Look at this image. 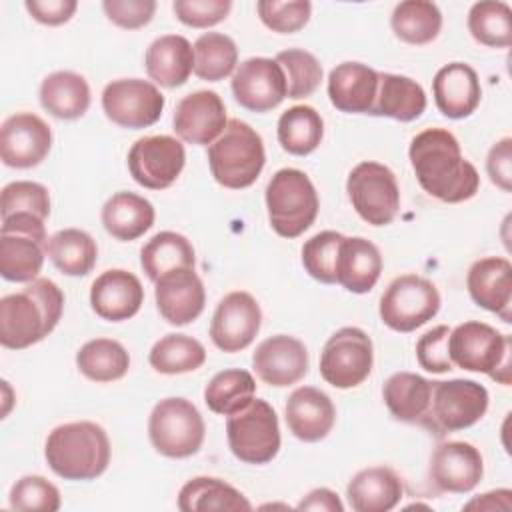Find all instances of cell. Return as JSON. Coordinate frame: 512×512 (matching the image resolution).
I'll return each mask as SVG.
<instances>
[{
	"label": "cell",
	"mask_w": 512,
	"mask_h": 512,
	"mask_svg": "<svg viewBox=\"0 0 512 512\" xmlns=\"http://www.w3.org/2000/svg\"><path fill=\"white\" fill-rule=\"evenodd\" d=\"M106 18L124 30H138L150 24L156 12L154 0H104Z\"/></svg>",
	"instance_id": "f5cc1de1"
},
{
	"label": "cell",
	"mask_w": 512,
	"mask_h": 512,
	"mask_svg": "<svg viewBox=\"0 0 512 512\" xmlns=\"http://www.w3.org/2000/svg\"><path fill=\"white\" fill-rule=\"evenodd\" d=\"M382 274L378 246L362 236H344L336 260V284L352 294L370 292Z\"/></svg>",
	"instance_id": "f1b7e54d"
},
{
	"label": "cell",
	"mask_w": 512,
	"mask_h": 512,
	"mask_svg": "<svg viewBox=\"0 0 512 512\" xmlns=\"http://www.w3.org/2000/svg\"><path fill=\"white\" fill-rule=\"evenodd\" d=\"M488 404V390L476 380H436L432 382L430 406L420 426L442 438L448 432L474 426L486 414Z\"/></svg>",
	"instance_id": "52a82bcc"
},
{
	"label": "cell",
	"mask_w": 512,
	"mask_h": 512,
	"mask_svg": "<svg viewBox=\"0 0 512 512\" xmlns=\"http://www.w3.org/2000/svg\"><path fill=\"white\" fill-rule=\"evenodd\" d=\"M266 164L262 136L238 118H230L224 132L208 146L212 178L230 190L252 186Z\"/></svg>",
	"instance_id": "277c9868"
},
{
	"label": "cell",
	"mask_w": 512,
	"mask_h": 512,
	"mask_svg": "<svg viewBox=\"0 0 512 512\" xmlns=\"http://www.w3.org/2000/svg\"><path fill=\"white\" fill-rule=\"evenodd\" d=\"M100 218L104 230L112 238L120 242H132L152 228L156 220V210L152 202L144 196L122 190L112 194L104 202Z\"/></svg>",
	"instance_id": "f546056e"
},
{
	"label": "cell",
	"mask_w": 512,
	"mask_h": 512,
	"mask_svg": "<svg viewBox=\"0 0 512 512\" xmlns=\"http://www.w3.org/2000/svg\"><path fill=\"white\" fill-rule=\"evenodd\" d=\"M470 36L488 48H508L512 44V8L502 0L476 2L468 10Z\"/></svg>",
	"instance_id": "ee69618b"
},
{
	"label": "cell",
	"mask_w": 512,
	"mask_h": 512,
	"mask_svg": "<svg viewBox=\"0 0 512 512\" xmlns=\"http://www.w3.org/2000/svg\"><path fill=\"white\" fill-rule=\"evenodd\" d=\"M44 458L50 470L64 480H94L110 464V440L96 422H66L48 434Z\"/></svg>",
	"instance_id": "3957f363"
},
{
	"label": "cell",
	"mask_w": 512,
	"mask_h": 512,
	"mask_svg": "<svg viewBox=\"0 0 512 512\" xmlns=\"http://www.w3.org/2000/svg\"><path fill=\"white\" fill-rule=\"evenodd\" d=\"M2 388H4V410H2V416H6L8 414V410H10V386H8V382L6 380H2Z\"/></svg>",
	"instance_id": "91938a15"
},
{
	"label": "cell",
	"mask_w": 512,
	"mask_h": 512,
	"mask_svg": "<svg viewBox=\"0 0 512 512\" xmlns=\"http://www.w3.org/2000/svg\"><path fill=\"white\" fill-rule=\"evenodd\" d=\"M64 294L56 282L36 278L0 298V344L22 350L44 340L62 318Z\"/></svg>",
	"instance_id": "7a4b0ae2"
},
{
	"label": "cell",
	"mask_w": 512,
	"mask_h": 512,
	"mask_svg": "<svg viewBox=\"0 0 512 512\" xmlns=\"http://www.w3.org/2000/svg\"><path fill=\"white\" fill-rule=\"evenodd\" d=\"M226 106L214 90L186 94L174 110L172 128L176 136L194 146H210L226 128Z\"/></svg>",
	"instance_id": "d6986e66"
},
{
	"label": "cell",
	"mask_w": 512,
	"mask_h": 512,
	"mask_svg": "<svg viewBox=\"0 0 512 512\" xmlns=\"http://www.w3.org/2000/svg\"><path fill=\"white\" fill-rule=\"evenodd\" d=\"M432 94L436 108L452 120L468 118L482 100V86L476 70L466 62L444 64L434 80Z\"/></svg>",
	"instance_id": "d4e9b609"
},
{
	"label": "cell",
	"mask_w": 512,
	"mask_h": 512,
	"mask_svg": "<svg viewBox=\"0 0 512 512\" xmlns=\"http://www.w3.org/2000/svg\"><path fill=\"white\" fill-rule=\"evenodd\" d=\"M344 234L336 230H322L308 238L302 246L304 270L322 284H336V260Z\"/></svg>",
	"instance_id": "bcb514c9"
},
{
	"label": "cell",
	"mask_w": 512,
	"mask_h": 512,
	"mask_svg": "<svg viewBox=\"0 0 512 512\" xmlns=\"http://www.w3.org/2000/svg\"><path fill=\"white\" fill-rule=\"evenodd\" d=\"M184 164V144L168 134L138 138L128 150L130 176L148 190L170 188L182 174Z\"/></svg>",
	"instance_id": "5bb4252c"
},
{
	"label": "cell",
	"mask_w": 512,
	"mask_h": 512,
	"mask_svg": "<svg viewBox=\"0 0 512 512\" xmlns=\"http://www.w3.org/2000/svg\"><path fill=\"white\" fill-rule=\"evenodd\" d=\"M390 26L396 38L406 44H430L442 30V12L430 0H404L394 6Z\"/></svg>",
	"instance_id": "f35d334b"
},
{
	"label": "cell",
	"mask_w": 512,
	"mask_h": 512,
	"mask_svg": "<svg viewBox=\"0 0 512 512\" xmlns=\"http://www.w3.org/2000/svg\"><path fill=\"white\" fill-rule=\"evenodd\" d=\"M450 330L446 324L434 326L432 330L424 332L416 342V360L420 368L432 374H444L454 368L448 352V336Z\"/></svg>",
	"instance_id": "f907efd6"
},
{
	"label": "cell",
	"mask_w": 512,
	"mask_h": 512,
	"mask_svg": "<svg viewBox=\"0 0 512 512\" xmlns=\"http://www.w3.org/2000/svg\"><path fill=\"white\" fill-rule=\"evenodd\" d=\"M484 476V458L480 450L462 440L440 442L430 456L428 480L438 492H472Z\"/></svg>",
	"instance_id": "2e32d148"
},
{
	"label": "cell",
	"mask_w": 512,
	"mask_h": 512,
	"mask_svg": "<svg viewBox=\"0 0 512 512\" xmlns=\"http://www.w3.org/2000/svg\"><path fill=\"white\" fill-rule=\"evenodd\" d=\"M278 142L294 156L312 154L324 138V120L320 112L308 104H296L278 118Z\"/></svg>",
	"instance_id": "8d00e7d4"
},
{
	"label": "cell",
	"mask_w": 512,
	"mask_h": 512,
	"mask_svg": "<svg viewBox=\"0 0 512 512\" xmlns=\"http://www.w3.org/2000/svg\"><path fill=\"white\" fill-rule=\"evenodd\" d=\"M266 210L272 230L282 238H298L316 220L320 210L318 192L306 172L280 168L266 186Z\"/></svg>",
	"instance_id": "8992f818"
},
{
	"label": "cell",
	"mask_w": 512,
	"mask_h": 512,
	"mask_svg": "<svg viewBox=\"0 0 512 512\" xmlns=\"http://www.w3.org/2000/svg\"><path fill=\"white\" fill-rule=\"evenodd\" d=\"M44 256L46 248L40 240L16 232H0V276L4 280L24 284L36 280Z\"/></svg>",
	"instance_id": "74e56055"
},
{
	"label": "cell",
	"mask_w": 512,
	"mask_h": 512,
	"mask_svg": "<svg viewBox=\"0 0 512 512\" xmlns=\"http://www.w3.org/2000/svg\"><path fill=\"white\" fill-rule=\"evenodd\" d=\"M486 172L492 184H496L502 192L512 190V138L504 136L492 148L486 156Z\"/></svg>",
	"instance_id": "db71d44e"
},
{
	"label": "cell",
	"mask_w": 512,
	"mask_h": 512,
	"mask_svg": "<svg viewBox=\"0 0 512 512\" xmlns=\"http://www.w3.org/2000/svg\"><path fill=\"white\" fill-rule=\"evenodd\" d=\"M172 10L176 18L190 28H212L228 18L232 10L230 0H174Z\"/></svg>",
	"instance_id": "816d5d0a"
},
{
	"label": "cell",
	"mask_w": 512,
	"mask_h": 512,
	"mask_svg": "<svg viewBox=\"0 0 512 512\" xmlns=\"http://www.w3.org/2000/svg\"><path fill=\"white\" fill-rule=\"evenodd\" d=\"M470 298L504 322H512V264L504 256L476 260L466 274Z\"/></svg>",
	"instance_id": "603a6c76"
},
{
	"label": "cell",
	"mask_w": 512,
	"mask_h": 512,
	"mask_svg": "<svg viewBox=\"0 0 512 512\" xmlns=\"http://www.w3.org/2000/svg\"><path fill=\"white\" fill-rule=\"evenodd\" d=\"M144 68L154 84L178 88L194 72V46L180 34L158 36L146 48Z\"/></svg>",
	"instance_id": "4316f807"
},
{
	"label": "cell",
	"mask_w": 512,
	"mask_h": 512,
	"mask_svg": "<svg viewBox=\"0 0 512 512\" xmlns=\"http://www.w3.org/2000/svg\"><path fill=\"white\" fill-rule=\"evenodd\" d=\"M206 436L200 410L186 398L170 396L154 404L148 416V438L152 448L166 458L194 456Z\"/></svg>",
	"instance_id": "ba28073f"
},
{
	"label": "cell",
	"mask_w": 512,
	"mask_h": 512,
	"mask_svg": "<svg viewBox=\"0 0 512 512\" xmlns=\"http://www.w3.org/2000/svg\"><path fill=\"white\" fill-rule=\"evenodd\" d=\"M238 46L222 32H204L194 42V74L206 82H220L234 74Z\"/></svg>",
	"instance_id": "7bdbcfd3"
},
{
	"label": "cell",
	"mask_w": 512,
	"mask_h": 512,
	"mask_svg": "<svg viewBox=\"0 0 512 512\" xmlns=\"http://www.w3.org/2000/svg\"><path fill=\"white\" fill-rule=\"evenodd\" d=\"M10 508L20 512H56L62 506L60 490L38 474H28L16 480L8 496Z\"/></svg>",
	"instance_id": "c3c4849f"
},
{
	"label": "cell",
	"mask_w": 512,
	"mask_h": 512,
	"mask_svg": "<svg viewBox=\"0 0 512 512\" xmlns=\"http://www.w3.org/2000/svg\"><path fill=\"white\" fill-rule=\"evenodd\" d=\"M148 362L160 374H186L206 362V348L188 334H166L150 348Z\"/></svg>",
	"instance_id": "b9f144b4"
},
{
	"label": "cell",
	"mask_w": 512,
	"mask_h": 512,
	"mask_svg": "<svg viewBox=\"0 0 512 512\" xmlns=\"http://www.w3.org/2000/svg\"><path fill=\"white\" fill-rule=\"evenodd\" d=\"M408 158L418 184L432 198L458 204L476 196L480 176L462 156L458 138L446 128H426L410 140Z\"/></svg>",
	"instance_id": "6da1fadb"
},
{
	"label": "cell",
	"mask_w": 512,
	"mask_h": 512,
	"mask_svg": "<svg viewBox=\"0 0 512 512\" xmlns=\"http://www.w3.org/2000/svg\"><path fill=\"white\" fill-rule=\"evenodd\" d=\"M426 92L410 76L378 72V90L372 116H386L398 122H412L426 110Z\"/></svg>",
	"instance_id": "4dcf8cb0"
},
{
	"label": "cell",
	"mask_w": 512,
	"mask_h": 512,
	"mask_svg": "<svg viewBox=\"0 0 512 512\" xmlns=\"http://www.w3.org/2000/svg\"><path fill=\"white\" fill-rule=\"evenodd\" d=\"M462 508L464 510H486V512H494V510L510 512L512 510V490L510 488H496V490L484 492V494L474 496L472 500H468Z\"/></svg>",
	"instance_id": "6f0895ef"
},
{
	"label": "cell",
	"mask_w": 512,
	"mask_h": 512,
	"mask_svg": "<svg viewBox=\"0 0 512 512\" xmlns=\"http://www.w3.org/2000/svg\"><path fill=\"white\" fill-rule=\"evenodd\" d=\"M46 256L66 276H86L98 260L96 240L80 228H64L54 232L46 244Z\"/></svg>",
	"instance_id": "e575fe53"
},
{
	"label": "cell",
	"mask_w": 512,
	"mask_h": 512,
	"mask_svg": "<svg viewBox=\"0 0 512 512\" xmlns=\"http://www.w3.org/2000/svg\"><path fill=\"white\" fill-rule=\"evenodd\" d=\"M24 8L28 14L46 26L66 24L78 10L76 0H26Z\"/></svg>",
	"instance_id": "11a10c76"
},
{
	"label": "cell",
	"mask_w": 512,
	"mask_h": 512,
	"mask_svg": "<svg viewBox=\"0 0 512 512\" xmlns=\"http://www.w3.org/2000/svg\"><path fill=\"white\" fill-rule=\"evenodd\" d=\"M10 214H32L46 220L50 216L48 188L32 180L8 182L0 194V216Z\"/></svg>",
	"instance_id": "7dc6e473"
},
{
	"label": "cell",
	"mask_w": 512,
	"mask_h": 512,
	"mask_svg": "<svg viewBox=\"0 0 512 512\" xmlns=\"http://www.w3.org/2000/svg\"><path fill=\"white\" fill-rule=\"evenodd\" d=\"M284 418L298 440L320 442L334 428L336 406L326 392L314 386H298L286 400Z\"/></svg>",
	"instance_id": "cb8c5ba5"
},
{
	"label": "cell",
	"mask_w": 512,
	"mask_h": 512,
	"mask_svg": "<svg viewBox=\"0 0 512 512\" xmlns=\"http://www.w3.org/2000/svg\"><path fill=\"white\" fill-rule=\"evenodd\" d=\"M46 220L32 216V214H10L2 218V226L0 232H16V234H26L32 236L36 240H40L42 244H46L48 236H46Z\"/></svg>",
	"instance_id": "9f6ffc18"
},
{
	"label": "cell",
	"mask_w": 512,
	"mask_h": 512,
	"mask_svg": "<svg viewBox=\"0 0 512 512\" xmlns=\"http://www.w3.org/2000/svg\"><path fill=\"white\" fill-rule=\"evenodd\" d=\"M52 148L50 126L34 112H16L2 122L0 158L6 166L26 170L34 168Z\"/></svg>",
	"instance_id": "ac0fdd59"
},
{
	"label": "cell",
	"mask_w": 512,
	"mask_h": 512,
	"mask_svg": "<svg viewBox=\"0 0 512 512\" xmlns=\"http://www.w3.org/2000/svg\"><path fill=\"white\" fill-rule=\"evenodd\" d=\"M448 352L454 366L488 374L502 386L512 382V338L494 326L468 320L450 330Z\"/></svg>",
	"instance_id": "5b68a950"
},
{
	"label": "cell",
	"mask_w": 512,
	"mask_h": 512,
	"mask_svg": "<svg viewBox=\"0 0 512 512\" xmlns=\"http://www.w3.org/2000/svg\"><path fill=\"white\" fill-rule=\"evenodd\" d=\"M164 106V94L150 80L118 78L102 90V110L120 128H148L160 120Z\"/></svg>",
	"instance_id": "4fadbf2b"
},
{
	"label": "cell",
	"mask_w": 512,
	"mask_h": 512,
	"mask_svg": "<svg viewBox=\"0 0 512 512\" xmlns=\"http://www.w3.org/2000/svg\"><path fill=\"white\" fill-rule=\"evenodd\" d=\"M286 76L288 98L300 100L312 96L322 82V66L318 58L302 48H288L276 54L274 58Z\"/></svg>",
	"instance_id": "f6af8a7d"
},
{
	"label": "cell",
	"mask_w": 512,
	"mask_h": 512,
	"mask_svg": "<svg viewBox=\"0 0 512 512\" xmlns=\"http://www.w3.org/2000/svg\"><path fill=\"white\" fill-rule=\"evenodd\" d=\"M258 18L266 28L278 34H294L302 30L312 14V4L308 0H260L256 2Z\"/></svg>",
	"instance_id": "681fc988"
},
{
	"label": "cell",
	"mask_w": 512,
	"mask_h": 512,
	"mask_svg": "<svg viewBox=\"0 0 512 512\" xmlns=\"http://www.w3.org/2000/svg\"><path fill=\"white\" fill-rule=\"evenodd\" d=\"M440 304V292L432 280L418 274H402L386 286L378 314L390 330L406 334L430 322Z\"/></svg>",
	"instance_id": "30bf717a"
},
{
	"label": "cell",
	"mask_w": 512,
	"mask_h": 512,
	"mask_svg": "<svg viewBox=\"0 0 512 512\" xmlns=\"http://www.w3.org/2000/svg\"><path fill=\"white\" fill-rule=\"evenodd\" d=\"M144 288L136 274L124 268L104 270L90 286V306L102 320L124 322L140 312Z\"/></svg>",
	"instance_id": "7402d4cb"
},
{
	"label": "cell",
	"mask_w": 512,
	"mask_h": 512,
	"mask_svg": "<svg viewBox=\"0 0 512 512\" xmlns=\"http://www.w3.org/2000/svg\"><path fill=\"white\" fill-rule=\"evenodd\" d=\"M42 108L58 120H76L90 108V86L86 78L72 70L48 74L38 92Z\"/></svg>",
	"instance_id": "1f68e13d"
},
{
	"label": "cell",
	"mask_w": 512,
	"mask_h": 512,
	"mask_svg": "<svg viewBox=\"0 0 512 512\" xmlns=\"http://www.w3.org/2000/svg\"><path fill=\"white\" fill-rule=\"evenodd\" d=\"M346 192L356 214L370 226L390 224L400 210V188L394 172L374 160L356 164L346 180Z\"/></svg>",
	"instance_id": "8fae6325"
},
{
	"label": "cell",
	"mask_w": 512,
	"mask_h": 512,
	"mask_svg": "<svg viewBox=\"0 0 512 512\" xmlns=\"http://www.w3.org/2000/svg\"><path fill=\"white\" fill-rule=\"evenodd\" d=\"M76 366L92 382H116L130 368L128 350L112 338H94L76 352Z\"/></svg>",
	"instance_id": "ab89813d"
},
{
	"label": "cell",
	"mask_w": 512,
	"mask_h": 512,
	"mask_svg": "<svg viewBox=\"0 0 512 512\" xmlns=\"http://www.w3.org/2000/svg\"><path fill=\"white\" fill-rule=\"evenodd\" d=\"M432 380L414 372H394L382 386V398L388 412L408 424H420L428 412Z\"/></svg>",
	"instance_id": "d6a6232c"
},
{
	"label": "cell",
	"mask_w": 512,
	"mask_h": 512,
	"mask_svg": "<svg viewBox=\"0 0 512 512\" xmlns=\"http://www.w3.org/2000/svg\"><path fill=\"white\" fill-rule=\"evenodd\" d=\"M256 396V380L244 368H228L212 376L204 388L206 406L220 416H230L248 406Z\"/></svg>",
	"instance_id": "60d3db41"
},
{
	"label": "cell",
	"mask_w": 512,
	"mask_h": 512,
	"mask_svg": "<svg viewBox=\"0 0 512 512\" xmlns=\"http://www.w3.org/2000/svg\"><path fill=\"white\" fill-rule=\"evenodd\" d=\"M296 510H320V512H342L344 504L338 494L330 488L310 490L298 504Z\"/></svg>",
	"instance_id": "680465c9"
},
{
	"label": "cell",
	"mask_w": 512,
	"mask_h": 512,
	"mask_svg": "<svg viewBox=\"0 0 512 512\" xmlns=\"http://www.w3.org/2000/svg\"><path fill=\"white\" fill-rule=\"evenodd\" d=\"M178 508L182 512L198 510H252L250 500L216 476H196L178 492Z\"/></svg>",
	"instance_id": "d590c367"
},
{
	"label": "cell",
	"mask_w": 512,
	"mask_h": 512,
	"mask_svg": "<svg viewBox=\"0 0 512 512\" xmlns=\"http://www.w3.org/2000/svg\"><path fill=\"white\" fill-rule=\"evenodd\" d=\"M230 452L244 464H268L280 452V424L276 410L256 398L242 410L226 416Z\"/></svg>",
	"instance_id": "9c48e42d"
},
{
	"label": "cell",
	"mask_w": 512,
	"mask_h": 512,
	"mask_svg": "<svg viewBox=\"0 0 512 512\" xmlns=\"http://www.w3.org/2000/svg\"><path fill=\"white\" fill-rule=\"evenodd\" d=\"M262 326L258 300L244 290L228 292L216 306L210 322V338L222 352L234 354L248 348Z\"/></svg>",
	"instance_id": "9a60e30c"
},
{
	"label": "cell",
	"mask_w": 512,
	"mask_h": 512,
	"mask_svg": "<svg viewBox=\"0 0 512 512\" xmlns=\"http://www.w3.org/2000/svg\"><path fill=\"white\" fill-rule=\"evenodd\" d=\"M404 496L402 478L388 466H370L352 476L346 498L354 512H388Z\"/></svg>",
	"instance_id": "83f0119b"
},
{
	"label": "cell",
	"mask_w": 512,
	"mask_h": 512,
	"mask_svg": "<svg viewBox=\"0 0 512 512\" xmlns=\"http://www.w3.org/2000/svg\"><path fill=\"white\" fill-rule=\"evenodd\" d=\"M374 366V346L370 336L358 326L336 330L320 354V376L326 384L348 390L362 384Z\"/></svg>",
	"instance_id": "7c38bea8"
},
{
	"label": "cell",
	"mask_w": 512,
	"mask_h": 512,
	"mask_svg": "<svg viewBox=\"0 0 512 512\" xmlns=\"http://www.w3.org/2000/svg\"><path fill=\"white\" fill-rule=\"evenodd\" d=\"M308 364L310 358L304 342L288 334L264 338L252 354L256 376L274 388H286L300 382L308 374Z\"/></svg>",
	"instance_id": "ffe728a7"
},
{
	"label": "cell",
	"mask_w": 512,
	"mask_h": 512,
	"mask_svg": "<svg viewBox=\"0 0 512 512\" xmlns=\"http://www.w3.org/2000/svg\"><path fill=\"white\" fill-rule=\"evenodd\" d=\"M140 266L146 276L156 282L160 276L172 270L196 268V252L184 234L162 230L142 246Z\"/></svg>",
	"instance_id": "836d02e7"
},
{
	"label": "cell",
	"mask_w": 512,
	"mask_h": 512,
	"mask_svg": "<svg viewBox=\"0 0 512 512\" xmlns=\"http://www.w3.org/2000/svg\"><path fill=\"white\" fill-rule=\"evenodd\" d=\"M378 90V70L362 62H342L328 74V98L346 114H372Z\"/></svg>",
	"instance_id": "484cf974"
},
{
	"label": "cell",
	"mask_w": 512,
	"mask_h": 512,
	"mask_svg": "<svg viewBox=\"0 0 512 512\" xmlns=\"http://www.w3.org/2000/svg\"><path fill=\"white\" fill-rule=\"evenodd\" d=\"M232 94L250 112H268L282 104L288 94L282 66L264 56L240 62L232 74Z\"/></svg>",
	"instance_id": "e0dca14e"
},
{
	"label": "cell",
	"mask_w": 512,
	"mask_h": 512,
	"mask_svg": "<svg viewBox=\"0 0 512 512\" xmlns=\"http://www.w3.org/2000/svg\"><path fill=\"white\" fill-rule=\"evenodd\" d=\"M154 300L160 316L172 326L194 322L206 304V290L196 268H180L154 282Z\"/></svg>",
	"instance_id": "44dd1931"
}]
</instances>
